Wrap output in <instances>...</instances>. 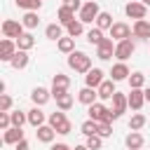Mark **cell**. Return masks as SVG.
Segmentation results:
<instances>
[{"label":"cell","instance_id":"6da1fadb","mask_svg":"<svg viewBox=\"0 0 150 150\" xmlns=\"http://www.w3.org/2000/svg\"><path fill=\"white\" fill-rule=\"evenodd\" d=\"M68 66H70L75 73L87 75V73L91 70V56H89V54H84V52H80V49H75V52H70V54H68Z\"/></svg>","mask_w":150,"mask_h":150},{"label":"cell","instance_id":"7a4b0ae2","mask_svg":"<svg viewBox=\"0 0 150 150\" xmlns=\"http://www.w3.org/2000/svg\"><path fill=\"white\" fill-rule=\"evenodd\" d=\"M127 108H129V98H127V94L115 91V94H112V108H110V122H112V120H120V117L127 112Z\"/></svg>","mask_w":150,"mask_h":150},{"label":"cell","instance_id":"3957f363","mask_svg":"<svg viewBox=\"0 0 150 150\" xmlns=\"http://www.w3.org/2000/svg\"><path fill=\"white\" fill-rule=\"evenodd\" d=\"M98 14H101L98 2H96V0H87V2L82 5V9H80V21H82V23H94Z\"/></svg>","mask_w":150,"mask_h":150},{"label":"cell","instance_id":"277c9868","mask_svg":"<svg viewBox=\"0 0 150 150\" xmlns=\"http://www.w3.org/2000/svg\"><path fill=\"white\" fill-rule=\"evenodd\" d=\"M0 28H2V35H5V38H12V40H16V38H21V35L26 33V30H23L26 26H23L21 21H14V19H5Z\"/></svg>","mask_w":150,"mask_h":150},{"label":"cell","instance_id":"5b68a950","mask_svg":"<svg viewBox=\"0 0 150 150\" xmlns=\"http://www.w3.org/2000/svg\"><path fill=\"white\" fill-rule=\"evenodd\" d=\"M124 14H127L129 19H134V21L145 19V14H148V5H143V2H138V0H131V2L124 5Z\"/></svg>","mask_w":150,"mask_h":150},{"label":"cell","instance_id":"8992f818","mask_svg":"<svg viewBox=\"0 0 150 150\" xmlns=\"http://www.w3.org/2000/svg\"><path fill=\"white\" fill-rule=\"evenodd\" d=\"M134 52H136V45H134V40H131V38L120 40V42L115 45V59H117V61H127Z\"/></svg>","mask_w":150,"mask_h":150},{"label":"cell","instance_id":"52a82bcc","mask_svg":"<svg viewBox=\"0 0 150 150\" xmlns=\"http://www.w3.org/2000/svg\"><path fill=\"white\" fill-rule=\"evenodd\" d=\"M131 35H134V30H131V26L124 23V21H115V23L110 26V38H112L115 42L127 40V38H131Z\"/></svg>","mask_w":150,"mask_h":150},{"label":"cell","instance_id":"ba28073f","mask_svg":"<svg viewBox=\"0 0 150 150\" xmlns=\"http://www.w3.org/2000/svg\"><path fill=\"white\" fill-rule=\"evenodd\" d=\"M87 112H89V117H91L94 122H110V108H105L101 101L91 103Z\"/></svg>","mask_w":150,"mask_h":150},{"label":"cell","instance_id":"9c48e42d","mask_svg":"<svg viewBox=\"0 0 150 150\" xmlns=\"http://www.w3.org/2000/svg\"><path fill=\"white\" fill-rule=\"evenodd\" d=\"M19 52V47H16V40H12V38H5L2 42H0V61H5V63H9L12 59H14V54Z\"/></svg>","mask_w":150,"mask_h":150},{"label":"cell","instance_id":"30bf717a","mask_svg":"<svg viewBox=\"0 0 150 150\" xmlns=\"http://www.w3.org/2000/svg\"><path fill=\"white\" fill-rule=\"evenodd\" d=\"M68 89H70V77L63 75V73H56L52 77V98L59 96V94H63V91H68Z\"/></svg>","mask_w":150,"mask_h":150},{"label":"cell","instance_id":"8fae6325","mask_svg":"<svg viewBox=\"0 0 150 150\" xmlns=\"http://www.w3.org/2000/svg\"><path fill=\"white\" fill-rule=\"evenodd\" d=\"M115 45H117V42H115L112 38H105V40L96 47V56H98L101 61H110V59L115 56Z\"/></svg>","mask_w":150,"mask_h":150},{"label":"cell","instance_id":"7c38bea8","mask_svg":"<svg viewBox=\"0 0 150 150\" xmlns=\"http://www.w3.org/2000/svg\"><path fill=\"white\" fill-rule=\"evenodd\" d=\"M129 75H131V70H129V66H127L124 61H117V63L110 68V80H115V82L129 80Z\"/></svg>","mask_w":150,"mask_h":150},{"label":"cell","instance_id":"4fadbf2b","mask_svg":"<svg viewBox=\"0 0 150 150\" xmlns=\"http://www.w3.org/2000/svg\"><path fill=\"white\" fill-rule=\"evenodd\" d=\"M131 30H134V38L150 40V21H148V19H138V21H134Z\"/></svg>","mask_w":150,"mask_h":150},{"label":"cell","instance_id":"5bb4252c","mask_svg":"<svg viewBox=\"0 0 150 150\" xmlns=\"http://www.w3.org/2000/svg\"><path fill=\"white\" fill-rule=\"evenodd\" d=\"M103 75H105V73H103L101 68H91V70L84 75V87H94V89H98V84L105 80Z\"/></svg>","mask_w":150,"mask_h":150},{"label":"cell","instance_id":"9a60e30c","mask_svg":"<svg viewBox=\"0 0 150 150\" xmlns=\"http://www.w3.org/2000/svg\"><path fill=\"white\" fill-rule=\"evenodd\" d=\"M49 98H52V91L45 89V87H35V89L30 91V101H33V105H40V108H42Z\"/></svg>","mask_w":150,"mask_h":150},{"label":"cell","instance_id":"2e32d148","mask_svg":"<svg viewBox=\"0 0 150 150\" xmlns=\"http://www.w3.org/2000/svg\"><path fill=\"white\" fill-rule=\"evenodd\" d=\"M96 98H98V91H96L94 87H82V89L77 91V101L84 103L87 108H89L91 103H96Z\"/></svg>","mask_w":150,"mask_h":150},{"label":"cell","instance_id":"e0dca14e","mask_svg":"<svg viewBox=\"0 0 150 150\" xmlns=\"http://www.w3.org/2000/svg\"><path fill=\"white\" fill-rule=\"evenodd\" d=\"M127 98H129V108L131 110H141L143 103H145V89H131Z\"/></svg>","mask_w":150,"mask_h":150},{"label":"cell","instance_id":"ac0fdd59","mask_svg":"<svg viewBox=\"0 0 150 150\" xmlns=\"http://www.w3.org/2000/svg\"><path fill=\"white\" fill-rule=\"evenodd\" d=\"M21 138H23V131H21V127H9V129L2 134V143H5V145H16Z\"/></svg>","mask_w":150,"mask_h":150},{"label":"cell","instance_id":"d6986e66","mask_svg":"<svg viewBox=\"0 0 150 150\" xmlns=\"http://www.w3.org/2000/svg\"><path fill=\"white\" fill-rule=\"evenodd\" d=\"M96 91H98V98H101V101L112 98V94L117 91V89H115V80H103V82L98 84V89H96Z\"/></svg>","mask_w":150,"mask_h":150},{"label":"cell","instance_id":"ffe728a7","mask_svg":"<svg viewBox=\"0 0 150 150\" xmlns=\"http://www.w3.org/2000/svg\"><path fill=\"white\" fill-rule=\"evenodd\" d=\"M35 136H38V141H40V143H52V141H54V136H56V129H54L52 124H42V127H38Z\"/></svg>","mask_w":150,"mask_h":150},{"label":"cell","instance_id":"44dd1931","mask_svg":"<svg viewBox=\"0 0 150 150\" xmlns=\"http://www.w3.org/2000/svg\"><path fill=\"white\" fill-rule=\"evenodd\" d=\"M45 120H47V117H45V112L40 110V105H33V108L28 110V124H30V127L38 129V127L45 124Z\"/></svg>","mask_w":150,"mask_h":150},{"label":"cell","instance_id":"7402d4cb","mask_svg":"<svg viewBox=\"0 0 150 150\" xmlns=\"http://www.w3.org/2000/svg\"><path fill=\"white\" fill-rule=\"evenodd\" d=\"M124 143H127L129 150H141L143 143H145V138H143V134H138V131H129L127 138H124Z\"/></svg>","mask_w":150,"mask_h":150},{"label":"cell","instance_id":"603a6c76","mask_svg":"<svg viewBox=\"0 0 150 150\" xmlns=\"http://www.w3.org/2000/svg\"><path fill=\"white\" fill-rule=\"evenodd\" d=\"M45 38L59 42V40L63 38V23H49V26L45 28Z\"/></svg>","mask_w":150,"mask_h":150},{"label":"cell","instance_id":"cb8c5ba5","mask_svg":"<svg viewBox=\"0 0 150 150\" xmlns=\"http://www.w3.org/2000/svg\"><path fill=\"white\" fill-rule=\"evenodd\" d=\"M9 66H12L14 70H23V68L28 66V52H23V49H19V52L14 54V59L9 61Z\"/></svg>","mask_w":150,"mask_h":150},{"label":"cell","instance_id":"d4e9b609","mask_svg":"<svg viewBox=\"0 0 150 150\" xmlns=\"http://www.w3.org/2000/svg\"><path fill=\"white\" fill-rule=\"evenodd\" d=\"M16 47H19V49H23V52L33 49V47H35V38H33V33H30V30H26L21 38H16Z\"/></svg>","mask_w":150,"mask_h":150},{"label":"cell","instance_id":"484cf974","mask_svg":"<svg viewBox=\"0 0 150 150\" xmlns=\"http://www.w3.org/2000/svg\"><path fill=\"white\" fill-rule=\"evenodd\" d=\"M56 19H59V23L68 26V23L75 19V12H73L70 7H66V5H61V7H59V12H56Z\"/></svg>","mask_w":150,"mask_h":150},{"label":"cell","instance_id":"4316f807","mask_svg":"<svg viewBox=\"0 0 150 150\" xmlns=\"http://www.w3.org/2000/svg\"><path fill=\"white\" fill-rule=\"evenodd\" d=\"M94 23H96L101 30H110V26H112L115 21H112V14H110V12H101V14L96 16V21H94Z\"/></svg>","mask_w":150,"mask_h":150},{"label":"cell","instance_id":"83f0119b","mask_svg":"<svg viewBox=\"0 0 150 150\" xmlns=\"http://www.w3.org/2000/svg\"><path fill=\"white\" fill-rule=\"evenodd\" d=\"M66 33H68L70 38H80V35L84 33V23H82L80 19H73V21L66 26Z\"/></svg>","mask_w":150,"mask_h":150},{"label":"cell","instance_id":"f1b7e54d","mask_svg":"<svg viewBox=\"0 0 150 150\" xmlns=\"http://www.w3.org/2000/svg\"><path fill=\"white\" fill-rule=\"evenodd\" d=\"M103 40H105V38H103V30H101L98 26H94V28H89V30H87V42H91L94 47H98Z\"/></svg>","mask_w":150,"mask_h":150},{"label":"cell","instance_id":"f546056e","mask_svg":"<svg viewBox=\"0 0 150 150\" xmlns=\"http://www.w3.org/2000/svg\"><path fill=\"white\" fill-rule=\"evenodd\" d=\"M56 47H59V52H63V54H70V52H75V38H70V35H63V38L56 42Z\"/></svg>","mask_w":150,"mask_h":150},{"label":"cell","instance_id":"4dcf8cb0","mask_svg":"<svg viewBox=\"0 0 150 150\" xmlns=\"http://www.w3.org/2000/svg\"><path fill=\"white\" fill-rule=\"evenodd\" d=\"M54 101H56V108H59V110H70V108H73V96H70L68 91L54 96Z\"/></svg>","mask_w":150,"mask_h":150},{"label":"cell","instance_id":"1f68e13d","mask_svg":"<svg viewBox=\"0 0 150 150\" xmlns=\"http://www.w3.org/2000/svg\"><path fill=\"white\" fill-rule=\"evenodd\" d=\"M21 23H23L28 30L38 28V23H40V16H38V12H26V14L21 16Z\"/></svg>","mask_w":150,"mask_h":150},{"label":"cell","instance_id":"d6a6232c","mask_svg":"<svg viewBox=\"0 0 150 150\" xmlns=\"http://www.w3.org/2000/svg\"><path fill=\"white\" fill-rule=\"evenodd\" d=\"M145 122H148V120H145L143 112H134L131 120H129V129H131V131H141V129L145 127Z\"/></svg>","mask_w":150,"mask_h":150},{"label":"cell","instance_id":"836d02e7","mask_svg":"<svg viewBox=\"0 0 150 150\" xmlns=\"http://www.w3.org/2000/svg\"><path fill=\"white\" fill-rule=\"evenodd\" d=\"M14 2H16V7H21L26 12H38L42 7V0H14Z\"/></svg>","mask_w":150,"mask_h":150},{"label":"cell","instance_id":"e575fe53","mask_svg":"<svg viewBox=\"0 0 150 150\" xmlns=\"http://www.w3.org/2000/svg\"><path fill=\"white\" fill-rule=\"evenodd\" d=\"M129 87L131 89H143L145 87V75L143 73H131L129 75Z\"/></svg>","mask_w":150,"mask_h":150},{"label":"cell","instance_id":"d590c367","mask_svg":"<svg viewBox=\"0 0 150 150\" xmlns=\"http://www.w3.org/2000/svg\"><path fill=\"white\" fill-rule=\"evenodd\" d=\"M12 115V127H23L28 122V112H21V110H9Z\"/></svg>","mask_w":150,"mask_h":150},{"label":"cell","instance_id":"8d00e7d4","mask_svg":"<svg viewBox=\"0 0 150 150\" xmlns=\"http://www.w3.org/2000/svg\"><path fill=\"white\" fill-rule=\"evenodd\" d=\"M80 131H82L84 136H94V134H98V122H94V120L89 117L87 122H82V127H80Z\"/></svg>","mask_w":150,"mask_h":150},{"label":"cell","instance_id":"74e56055","mask_svg":"<svg viewBox=\"0 0 150 150\" xmlns=\"http://www.w3.org/2000/svg\"><path fill=\"white\" fill-rule=\"evenodd\" d=\"M87 148H89V150H101V148H103V138H101L98 134L87 136Z\"/></svg>","mask_w":150,"mask_h":150},{"label":"cell","instance_id":"f35d334b","mask_svg":"<svg viewBox=\"0 0 150 150\" xmlns=\"http://www.w3.org/2000/svg\"><path fill=\"white\" fill-rule=\"evenodd\" d=\"M63 120H68V117H66V110H56V112H52V115L47 117V122H49L52 127H56V124H61Z\"/></svg>","mask_w":150,"mask_h":150},{"label":"cell","instance_id":"ab89813d","mask_svg":"<svg viewBox=\"0 0 150 150\" xmlns=\"http://www.w3.org/2000/svg\"><path fill=\"white\" fill-rule=\"evenodd\" d=\"M9 110H12V96L0 94V112H9Z\"/></svg>","mask_w":150,"mask_h":150},{"label":"cell","instance_id":"60d3db41","mask_svg":"<svg viewBox=\"0 0 150 150\" xmlns=\"http://www.w3.org/2000/svg\"><path fill=\"white\" fill-rule=\"evenodd\" d=\"M54 129H56V134H61V136H68V134L73 131V124H70V120H63V122H61V124H56Z\"/></svg>","mask_w":150,"mask_h":150},{"label":"cell","instance_id":"b9f144b4","mask_svg":"<svg viewBox=\"0 0 150 150\" xmlns=\"http://www.w3.org/2000/svg\"><path fill=\"white\" fill-rule=\"evenodd\" d=\"M98 136H101V138L112 136V124H110V122H98Z\"/></svg>","mask_w":150,"mask_h":150},{"label":"cell","instance_id":"7bdbcfd3","mask_svg":"<svg viewBox=\"0 0 150 150\" xmlns=\"http://www.w3.org/2000/svg\"><path fill=\"white\" fill-rule=\"evenodd\" d=\"M9 127H12V115L9 112H0V129L7 131Z\"/></svg>","mask_w":150,"mask_h":150},{"label":"cell","instance_id":"ee69618b","mask_svg":"<svg viewBox=\"0 0 150 150\" xmlns=\"http://www.w3.org/2000/svg\"><path fill=\"white\" fill-rule=\"evenodd\" d=\"M63 5L70 7L73 12H80V9H82V2H80V0H63Z\"/></svg>","mask_w":150,"mask_h":150},{"label":"cell","instance_id":"f6af8a7d","mask_svg":"<svg viewBox=\"0 0 150 150\" xmlns=\"http://www.w3.org/2000/svg\"><path fill=\"white\" fill-rule=\"evenodd\" d=\"M14 150H30V145H28V141H26V138H21V141L14 145Z\"/></svg>","mask_w":150,"mask_h":150},{"label":"cell","instance_id":"bcb514c9","mask_svg":"<svg viewBox=\"0 0 150 150\" xmlns=\"http://www.w3.org/2000/svg\"><path fill=\"white\" fill-rule=\"evenodd\" d=\"M49 150H73V148H70V145H66V143H54Z\"/></svg>","mask_w":150,"mask_h":150},{"label":"cell","instance_id":"7dc6e473","mask_svg":"<svg viewBox=\"0 0 150 150\" xmlns=\"http://www.w3.org/2000/svg\"><path fill=\"white\" fill-rule=\"evenodd\" d=\"M73 150H89V148H87V143H84V145H75Z\"/></svg>","mask_w":150,"mask_h":150},{"label":"cell","instance_id":"c3c4849f","mask_svg":"<svg viewBox=\"0 0 150 150\" xmlns=\"http://www.w3.org/2000/svg\"><path fill=\"white\" fill-rule=\"evenodd\" d=\"M145 101H148V103H150V87H148V89H145Z\"/></svg>","mask_w":150,"mask_h":150},{"label":"cell","instance_id":"681fc988","mask_svg":"<svg viewBox=\"0 0 150 150\" xmlns=\"http://www.w3.org/2000/svg\"><path fill=\"white\" fill-rule=\"evenodd\" d=\"M141 2H143V5H148V7H150V0H141Z\"/></svg>","mask_w":150,"mask_h":150}]
</instances>
